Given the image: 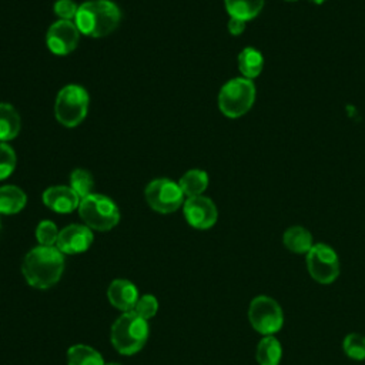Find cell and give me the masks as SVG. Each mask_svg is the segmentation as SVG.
Instances as JSON below:
<instances>
[{
    "label": "cell",
    "mask_w": 365,
    "mask_h": 365,
    "mask_svg": "<svg viewBox=\"0 0 365 365\" xmlns=\"http://www.w3.org/2000/svg\"><path fill=\"white\" fill-rule=\"evenodd\" d=\"M64 257L57 247L38 245L29 251L21 264V272L29 285L38 289L53 287L61 278Z\"/></svg>",
    "instance_id": "cell-1"
},
{
    "label": "cell",
    "mask_w": 365,
    "mask_h": 365,
    "mask_svg": "<svg viewBox=\"0 0 365 365\" xmlns=\"http://www.w3.org/2000/svg\"><path fill=\"white\" fill-rule=\"evenodd\" d=\"M121 20V11L111 0H87L78 6L74 23L81 34L100 38L113 33Z\"/></svg>",
    "instance_id": "cell-2"
},
{
    "label": "cell",
    "mask_w": 365,
    "mask_h": 365,
    "mask_svg": "<svg viewBox=\"0 0 365 365\" xmlns=\"http://www.w3.org/2000/svg\"><path fill=\"white\" fill-rule=\"evenodd\" d=\"M148 338L147 319L134 311L124 312L111 327V344L123 355L138 352Z\"/></svg>",
    "instance_id": "cell-3"
},
{
    "label": "cell",
    "mask_w": 365,
    "mask_h": 365,
    "mask_svg": "<svg viewBox=\"0 0 365 365\" xmlns=\"http://www.w3.org/2000/svg\"><path fill=\"white\" fill-rule=\"evenodd\" d=\"M255 100L252 80L237 77L227 81L218 93V107L230 118H238L250 111Z\"/></svg>",
    "instance_id": "cell-4"
},
{
    "label": "cell",
    "mask_w": 365,
    "mask_h": 365,
    "mask_svg": "<svg viewBox=\"0 0 365 365\" xmlns=\"http://www.w3.org/2000/svg\"><path fill=\"white\" fill-rule=\"evenodd\" d=\"M78 214L90 230L108 231L120 221V211L115 202L103 194H90L78 205Z\"/></svg>",
    "instance_id": "cell-5"
},
{
    "label": "cell",
    "mask_w": 365,
    "mask_h": 365,
    "mask_svg": "<svg viewBox=\"0 0 365 365\" xmlns=\"http://www.w3.org/2000/svg\"><path fill=\"white\" fill-rule=\"evenodd\" d=\"M88 93L78 84H67L63 87L54 103V114L57 121L64 127L78 125L87 115Z\"/></svg>",
    "instance_id": "cell-6"
},
{
    "label": "cell",
    "mask_w": 365,
    "mask_h": 365,
    "mask_svg": "<svg viewBox=\"0 0 365 365\" xmlns=\"http://www.w3.org/2000/svg\"><path fill=\"white\" fill-rule=\"evenodd\" d=\"M248 319L257 332L274 335L284 324V314L275 299L267 295H258L250 304Z\"/></svg>",
    "instance_id": "cell-7"
},
{
    "label": "cell",
    "mask_w": 365,
    "mask_h": 365,
    "mask_svg": "<svg viewBox=\"0 0 365 365\" xmlns=\"http://www.w3.org/2000/svg\"><path fill=\"white\" fill-rule=\"evenodd\" d=\"M148 205L161 214L177 211L184 204V192L178 182L168 178H157L148 182L144 190Z\"/></svg>",
    "instance_id": "cell-8"
},
{
    "label": "cell",
    "mask_w": 365,
    "mask_h": 365,
    "mask_svg": "<svg viewBox=\"0 0 365 365\" xmlns=\"http://www.w3.org/2000/svg\"><path fill=\"white\" fill-rule=\"evenodd\" d=\"M307 268L317 282L331 284L339 275V259L329 245L314 244L307 252Z\"/></svg>",
    "instance_id": "cell-9"
},
{
    "label": "cell",
    "mask_w": 365,
    "mask_h": 365,
    "mask_svg": "<svg viewBox=\"0 0 365 365\" xmlns=\"http://www.w3.org/2000/svg\"><path fill=\"white\" fill-rule=\"evenodd\" d=\"M80 30L71 20H57L46 34V44L56 56H67L76 50L80 41Z\"/></svg>",
    "instance_id": "cell-10"
},
{
    "label": "cell",
    "mask_w": 365,
    "mask_h": 365,
    "mask_svg": "<svg viewBox=\"0 0 365 365\" xmlns=\"http://www.w3.org/2000/svg\"><path fill=\"white\" fill-rule=\"evenodd\" d=\"M182 210L187 222L197 230L211 228L218 218L215 204L204 195L187 198L182 204Z\"/></svg>",
    "instance_id": "cell-11"
},
{
    "label": "cell",
    "mask_w": 365,
    "mask_h": 365,
    "mask_svg": "<svg viewBox=\"0 0 365 365\" xmlns=\"http://www.w3.org/2000/svg\"><path fill=\"white\" fill-rule=\"evenodd\" d=\"M93 232L87 225L71 224L58 232L56 247L63 254H80L90 248Z\"/></svg>",
    "instance_id": "cell-12"
},
{
    "label": "cell",
    "mask_w": 365,
    "mask_h": 365,
    "mask_svg": "<svg viewBox=\"0 0 365 365\" xmlns=\"http://www.w3.org/2000/svg\"><path fill=\"white\" fill-rule=\"evenodd\" d=\"M80 201V197L74 192L71 187L54 185L48 187L43 192L44 205L58 214H68L74 211L76 208H78Z\"/></svg>",
    "instance_id": "cell-13"
},
{
    "label": "cell",
    "mask_w": 365,
    "mask_h": 365,
    "mask_svg": "<svg viewBox=\"0 0 365 365\" xmlns=\"http://www.w3.org/2000/svg\"><path fill=\"white\" fill-rule=\"evenodd\" d=\"M107 297L113 307L128 312L134 309L138 301V291L133 282L127 279H115L108 285Z\"/></svg>",
    "instance_id": "cell-14"
},
{
    "label": "cell",
    "mask_w": 365,
    "mask_h": 365,
    "mask_svg": "<svg viewBox=\"0 0 365 365\" xmlns=\"http://www.w3.org/2000/svg\"><path fill=\"white\" fill-rule=\"evenodd\" d=\"M27 202L26 192L16 185L0 187V214L11 215L20 212Z\"/></svg>",
    "instance_id": "cell-15"
},
{
    "label": "cell",
    "mask_w": 365,
    "mask_h": 365,
    "mask_svg": "<svg viewBox=\"0 0 365 365\" xmlns=\"http://www.w3.org/2000/svg\"><path fill=\"white\" fill-rule=\"evenodd\" d=\"M284 245L295 254H307L312 248V235L301 225L289 227L282 235Z\"/></svg>",
    "instance_id": "cell-16"
},
{
    "label": "cell",
    "mask_w": 365,
    "mask_h": 365,
    "mask_svg": "<svg viewBox=\"0 0 365 365\" xmlns=\"http://www.w3.org/2000/svg\"><path fill=\"white\" fill-rule=\"evenodd\" d=\"M20 115L9 103H0V141L13 140L20 131Z\"/></svg>",
    "instance_id": "cell-17"
},
{
    "label": "cell",
    "mask_w": 365,
    "mask_h": 365,
    "mask_svg": "<svg viewBox=\"0 0 365 365\" xmlns=\"http://www.w3.org/2000/svg\"><path fill=\"white\" fill-rule=\"evenodd\" d=\"M264 67L262 54L254 47H245L238 54V68L245 78H255Z\"/></svg>",
    "instance_id": "cell-18"
},
{
    "label": "cell",
    "mask_w": 365,
    "mask_h": 365,
    "mask_svg": "<svg viewBox=\"0 0 365 365\" xmlns=\"http://www.w3.org/2000/svg\"><path fill=\"white\" fill-rule=\"evenodd\" d=\"M255 356L259 365H278L282 356L279 341L274 335H265L258 342Z\"/></svg>",
    "instance_id": "cell-19"
},
{
    "label": "cell",
    "mask_w": 365,
    "mask_h": 365,
    "mask_svg": "<svg viewBox=\"0 0 365 365\" xmlns=\"http://www.w3.org/2000/svg\"><path fill=\"white\" fill-rule=\"evenodd\" d=\"M224 4L231 17L247 21L259 14L264 0H224Z\"/></svg>",
    "instance_id": "cell-20"
},
{
    "label": "cell",
    "mask_w": 365,
    "mask_h": 365,
    "mask_svg": "<svg viewBox=\"0 0 365 365\" xmlns=\"http://www.w3.org/2000/svg\"><path fill=\"white\" fill-rule=\"evenodd\" d=\"M178 184L187 198L202 195L208 187V175L202 170H190L180 178Z\"/></svg>",
    "instance_id": "cell-21"
},
{
    "label": "cell",
    "mask_w": 365,
    "mask_h": 365,
    "mask_svg": "<svg viewBox=\"0 0 365 365\" xmlns=\"http://www.w3.org/2000/svg\"><path fill=\"white\" fill-rule=\"evenodd\" d=\"M68 365H106L98 351L87 345H73L67 351Z\"/></svg>",
    "instance_id": "cell-22"
},
{
    "label": "cell",
    "mask_w": 365,
    "mask_h": 365,
    "mask_svg": "<svg viewBox=\"0 0 365 365\" xmlns=\"http://www.w3.org/2000/svg\"><path fill=\"white\" fill-rule=\"evenodd\" d=\"M70 187L74 190V192L80 197V200L88 197L93 194L94 188V178L90 174V171L77 168L70 175Z\"/></svg>",
    "instance_id": "cell-23"
},
{
    "label": "cell",
    "mask_w": 365,
    "mask_h": 365,
    "mask_svg": "<svg viewBox=\"0 0 365 365\" xmlns=\"http://www.w3.org/2000/svg\"><path fill=\"white\" fill-rule=\"evenodd\" d=\"M344 352L354 361L365 359V336L356 332L348 334L342 342Z\"/></svg>",
    "instance_id": "cell-24"
},
{
    "label": "cell",
    "mask_w": 365,
    "mask_h": 365,
    "mask_svg": "<svg viewBox=\"0 0 365 365\" xmlns=\"http://www.w3.org/2000/svg\"><path fill=\"white\" fill-rule=\"evenodd\" d=\"M17 164V157L14 150L6 144L0 143V180H6L14 171Z\"/></svg>",
    "instance_id": "cell-25"
},
{
    "label": "cell",
    "mask_w": 365,
    "mask_h": 365,
    "mask_svg": "<svg viewBox=\"0 0 365 365\" xmlns=\"http://www.w3.org/2000/svg\"><path fill=\"white\" fill-rule=\"evenodd\" d=\"M58 230L56 227L54 222L44 220L41 221L37 228H36V238L40 242V245H46V247H53L57 242L58 238Z\"/></svg>",
    "instance_id": "cell-26"
},
{
    "label": "cell",
    "mask_w": 365,
    "mask_h": 365,
    "mask_svg": "<svg viewBox=\"0 0 365 365\" xmlns=\"http://www.w3.org/2000/svg\"><path fill=\"white\" fill-rule=\"evenodd\" d=\"M157 309H158V302H157L155 297L147 294V295H143L141 298H138L133 311L135 314H138L140 317H143L144 319H148L157 314Z\"/></svg>",
    "instance_id": "cell-27"
},
{
    "label": "cell",
    "mask_w": 365,
    "mask_h": 365,
    "mask_svg": "<svg viewBox=\"0 0 365 365\" xmlns=\"http://www.w3.org/2000/svg\"><path fill=\"white\" fill-rule=\"evenodd\" d=\"M78 6L73 0H57L54 3V13L60 17V20H71L76 19Z\"/></svg>",
    "instance_id": "cell-28"
},
{
    "label": "cell",
    "mask_w": 365,
    "mask_h": 365,
    "mask_svg": "<svg viewBox=\"0 0 365 365\" xmlns=\"http://www.w3.org/2000/svg\"><path fill=\"white\" fill-rule=\"evenodd\" d=\"M245 29V21L241 20V19H237V17H231L228 20V31L232 34V36H238L244 31Z\"/></svg>",
    "instance_id": "cell-29"
},
{
    "label": "cell",
    "mask_w": 365,
    "mask_h": 365,
    "mask_svg": "<svg viewBox=\"0 0 365 365\" xmlns=\"http://www.w3.org/2000/svg\"><path fill=\"white\" fill-rule=\"evenodd\" d=\"M106 365H120V364H117V362H110V364H106Z\"/></svg>",
    "instance_id": "cell-30"
},
{
    "label": "cell",
    "mask_w": 365,
    "mask_h": 365,
    "mask_svg": "<svg viewBox=\"0 0 365 365\" xmlns=\"http://www.w3.org/2000/svg\"><path fill=\"white\" fill-rule=\"evenodd\" d=\"M285 1H297V0H285Z\"/></svg>",
    "instance_id": "cell-31"
},
{
    "label": "cell",
    "mask_w": 365,
    "mask_h": 365,
    "mask_svg": "<svg viewBox=\"0 0 365 365\" xmlns=\"http://www.w3.org/2000/svg\"><path fill=\"white\" fill-rule=\"evenodd\" d=\"M0 227H1V222H0Z\"/></svg>",
    "instance_id": "cell-32"
}]
</instances>
